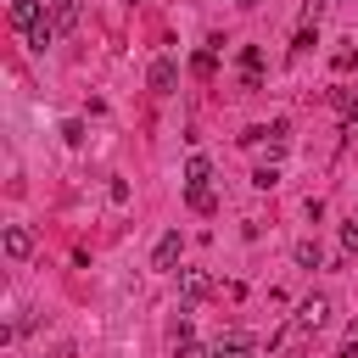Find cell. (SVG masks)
I'll return each instance as SVG.
<instances>
[{
	"label": "cell",
	"mask_w": 358,
	"mask_h": 358,
	"mask_svg": "<svg viewBox=\"0 0 358 358\" xmlns=\"http://www.w3.org/2000/svg\"><path fill=\"white\" fill-rule=\"evenodd\" d=\"M145 84H151L157 95H173V84H179V62H173V56H157L151 73H145Z\"/></svg>",
	"instance_id": "cell-1"
},
{
	"label": "cell",
	"mask_w": 358,
	"mask_h": 358,
	"mask_svg": "<svg viewBox=\"0 0 358 358\" xmlns=\"http://www.w3.org/2000/svg\"><path fill=\"white\" fill-rule=\"evenodd\" d=\"M252 347H257V341H252L246 330H224V336L213 341V358H252Z\"/></svg>",
	"instance_id": "cell-2"
},
{
	"label": "cell",
	"mask_w": 358,
	"mask_h": 358,
	"mask_svg": "<svg viewBox=\"0 0 358 358\" xmlns=\"http://www.w3.org/2000/svg\"><path fill=\"white\" fill-rule=\"evenodd\" d=\"M179 252H185V235H179V229H162V241H157V252H151V268H173Z\"/></svg>",
	"instance_id": "cell-3"
},
{
	"label": "cell",
	"mask_w": 358,
	"mask_h": 358,
	"mask_svg": "<svg viewBox=\"0 0 358 358\" xmlns=\"http://www.w3.org/2000/svg\"><path fill=\"white\" fill-rule=\"evenodd\" d=\"M45 17H50V0H11V22H17L22 34H28L34 22H45Z\"/></svg>",
	"instance_id": "cell-4"
},
{
	"label": "cell",
	"mask_w": 358,
	"mask_h": 358,
	"mask_svg": "<svg viewBox=\"0 0 358 358\" xmlns=\"http://www.w3.org/2000/svg\"><path fill=\"white\" fill-rule=\"evenodd\" d=\"M6 257H11V263L34 257V229H28V224H11V229H6Z\"/></svg>",
	"instance_id": "cell-5"
},
{
	"label": "cell",
	"mask_w": 358,
	"mask_h": 358,
	"mask_svg": "<svg viewBox=\"0 0 358 358\" xmlns=\"http://www.w3.org/2000/svg\"><path fill=\"white\" fill-rule=\"evenodd\" d=\"M324 313H330V302H324V296L296 302V330H319V324H324Z\"/></svg>",
	"instance_id": "cell-6"
},
{
	"label": "cell",
	"mask_w": 358,
	"mask_h": 358,
	"mask_svg": "<svg viewBox=\"0 0 358 358\" xmlns=\"http://www.w3.org/2000/svg\"><path fill=\"white\" fill-rule=\"evenodd\" d=\"M78 17H84V0H50V22L67 34V28H78Z\"/></svg>",
	"instance_id": "cell-7"
},
{
	"label": "cell",
	"mask_w": 358,
	"mask_h": 358,
	"mask_svg": "<svg viewBox=\"0 0 358 358\" xmlns=\"http://www.w3.org/2000/svg\"><path fill=\"white\" fill-rule=\"evenodd\" d=\"M56 34H62V28H56V22L45 17V22H34V28L22 34V39H28V50H50V45H56Z\"/></svg>",
	"instance_id": "cell-8"
},
{
	"label": "cell",
	"mask_w": 358,
	"mask_h": 358,
	"mask_svg": "<svg viewBox=\"0 0 358 358\" xmlns=\"http://www.w3.org/2000/svg\"><path fill=\"white\" fill-rule=\"evenodd\" d=\"M179 285H185V302H201V296L213 291V280H207L201 268H185V274H179Z\"/></svg>",
	"instance_id": "cell-9"
},
{
	"label": "cell",
	"mask_w": 358,
	"mask_h": 358,
	"mask_svg": "<svg viewBox=\"0 0 358 358\" xmlns=\"http://www.w3.org/2000/svg\"><path fill=\"white\" fill-rule=\"evenodd\" d=\"M207 179H213V162H207V157L196 151V157L185 162V190H196V185H207Z\"/></svg>",
	"instance_id": "cell-10"
},
{
	"label": "cell",
	"mask_w": 358,
	"mask_h": 358,
	"mask_svg": "<svg viewBox=\"0 0 358 358\" xmlns=\"http://www.w3.org/2000/svg\"><path fill=\"white\" fill-rule=\"evenodd\" d=\"M190 73H196V78H213V73H218V50H213V45L196 50V56H190Z\"/></svg>",
	"instance_id": "cell-11"
},
{
	"label": "cell",
	"mask_w": 358,
	"mask_h": 358,
	"mask_svg": "<svg viewBox=\"0 0 358 358\" xmlns=\"http://www.w3.org/2000/svg\"><path fill=\"white\" fill-rule=\"evenodd\" d=\"M241 73H246V78L263 73V50H257V45H241Z\"/></svg>",
	"instance_id": "cell-12"
},
{
	"label": "cell",
	"mask_w": 358,
	"mask_h": 358,
	"mask_svg": "<svg viewBox=\"0 0 358 358\" xmlns=\"http://www.w3.org/2000/svg\"><path fill=\"white\" fill-rule=\"evenodd\" d=\"M185 201H190L196 213H213V207H218V196H213L207 185H196V190H185Z\"/></svg>",
	"instance_id": "cell-13"
},
{
	"label": "cell",
	"mask_w": 358,
	"mask_h": 358,
	"mask_svg": "<svg viewBox=\"0 0 358 358\" xmlns=\"http://www.w3.org/2000/svg\"><path fill=\"white\" fill-rule=\"evenodd\" d=\"M319 257H324L319 241H296V263H302V268H319Z\"/></svg>",
	"instance_id": "cell-14"
},
{
	"label": "cell",
	"mask_w": 358,
	"mask_h": 358,
	"mask_svg": "<svg viewBox=\"0 0 358 358\" xmlns=\"http://www.w3.org/2000/svg\"><path fill=\"white\" fill-rule=\"evenodd\" d=\"M252 185H257V190H274V185H280V168H274V162H263V168L252 173Z\"/></svg>",
	"instance_id": "cell-15"
},
{
	"label": "cell",
	"mask_w": 358,
	"mask_h": 358,
	"mask_svg": "<svg viewBox=\"0 0 358 358\" xmlns=\"http://www.w3.org/2000/svg\"><path fill=\"white\" fill-rule=\"evenodd\" d=\"M173 358H213V347H201V341H173Z\"/></svg>",
	"instance_id": "cell-16"
},
{
	"label": "cell",
	"mask_w": 358,
	"mask_h": 358,
	"mask_svg": "<svg viewBox=\"0 0 358 358\" xmlns=\"http://www.w3.org/2000/svg\"><path fill=\"white\" fill-rule=\"evenodd\" d=\"M62 140H67V145H84V123L67 117V123H62Z\"/></svg>",
	"instance_id": "cell-17"
},
{
	"label": "cell",
	"mask_w": 358,
	"mask_h": 358,
	"mask_svg": "<svg viewBox=\"0 0 358 358\" xmlns=\"http://www.w3.org/2000/svg\"><path fill=\"white\" fill-rule=\"evenodd\" d=\"M336 106H341V117H347V123H358V95H336Z\"/></svg>",
	"instance_id": "cell-18"
},
{
	"label": "cell",
	"mask_w": 358,
	"mask_h": 358,
	"mask_svg": "<svg viewBox=\"0 0 358 358\" xmlns=\"http://www.w3.org/2000/svg\"><path fill=\"white\" fill-rule=\"evenodd\" d=\"M313 45H319V34H313V28H296V45H291V50H313Z\"/></svg>",
	"instance_id": "cell-19"
},
{
	"label": "cell",
	"mask_w": 358,
	"mask_h": 358,
	"mask_svg": "<svg viewBox=\"0 0 358 358\" xmlns=\"http://www.w3.org/2000/svg\"><path fill=\"white\" fill-rule=\"evenodd\" d=\"M341 241H347V252H358V218H352V224H341Z\"/></svg>",
	"instance_id": "cell-20"
},
{
	"label": "cell",
	"mask_w": 358,
	"mask_h": 358,
	"mask_svg": "<svg viewBox=\"0 0 358 358\" xmlns=\"http://www.w3.org/2000/svg\"><path fill=\"white\" fill-rule=\"evenodd\" d=\"M341 358H358V324L347 330V341H341Z\"/></svg>",
	"instance_id": "cell-21"
}]
</instances>
